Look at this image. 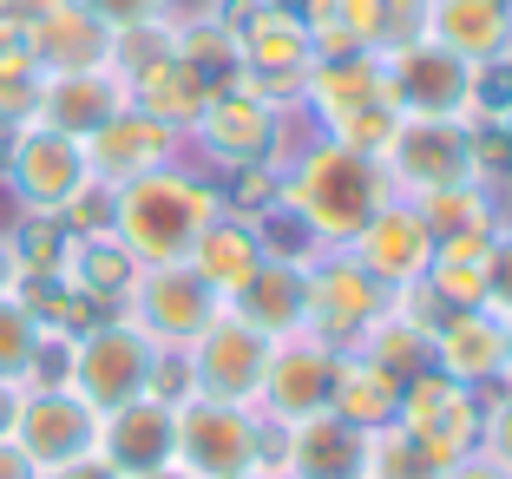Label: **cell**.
I'll return each instance as SVG.
<instances>
[{"label": "cell", "instance_id": "cb8c5ba5", "mask_svg": "<svg viewBox=\"0 0 512 479\" xmlns=\"http://www.w3.org/2000/svg\"><path fill=\"white\" fill-rule=\"evenodd\" d=\"M171 40H178V33H171ZM211 92H217V86L197 73L191 60H178V46H171L165 60H151L145 73L125 79V99H132L138 112H151L158 125H171V132H191L197 112L211 105Z\"/></svg>", "mask_w": 512, "mask_h": 479}, {"label": "cell", "instance_id": "816d5d0a", "mask_svg": "<svg viewBox=\"0 0 512 479\" xmlns=\"http://www.w3.org/2000/svg\"><path fill=\"white\" fill-rule=\"evenodd\" d=\"M499 73H506V86H512V46H506V60H499Z\"/></svg>", "mask_w": 512, "mask_h": 479}, {"label": "cell", "instance_id": "4dcf8cb0", "mask_svg": "<svg viewBox=\"0 0 512 479\" xmlns=\"http://www.w3.org/2000/svg\"><path fill=\"white\" fill-rule=\"evenodd\" d=\"M14 296L27 302V315L40 322L46 335H66V342H73V335L86 329V322H99V309H92V302L79 296V289L66 283V276H20Z\"/></svg>", "mask_w": 512, "mask_h": 479}, {"label": "cell", "instance_id": "74e56055", "mask_svg": "<svg viewBox=\"0 0 512 479\" xmlns=\"http://www.w3.org/2000/svg\"><path fill=\"white\" fill-rule=\"evenodd\" d=\"M480 460H493L499 473H512V388L499 394V401H486L480 407Z\"/></svg>", "mask_w": 512, "mask_h": 479}, {"label": "cell", "instance_id": "7402d4cb", "mask_svg": "<svg viewBox=\"0 0 512 479\" xmlns=\"http://www.w3.org/2000/svg\"><path fill=\"white\" fill-rule=\"evenodd\" d=\"M230 315H243L256 335H270V342H283V335H302V315H309V270H296V263H256V276L237 289V296L224 302Z\"/></svg>", "mask_w": 512, "mask_h": 479}, {"label": "cell", "instance_id": "d590c367", "mask_svg": "<svg viewBox=\"0 0 512 479\" xmlns=\"http://www.w3.org/2000/svg\"><path fill=\"white\" fill-rule=\"evenodd\" d=\"M362 479H440V466L427 460L414 440L401 434V427H381V434H368V466Z\"/></svg>", "mask_w": 512, "mask_h": 479}, {"label": "cell", "instance_id": "836d02e7", "mask_svg": "<svg viewBox=\"0 0 512 479\" xmlns=\"http://www.w3.org/2000/svg\"><path fill=\"white\" fill-rule=\"evenodd\" d=\"M40 348H46V329L27 315V302L0 296V381H20L27 388L33 368H40Z\"/></svg>", "mask_w": 512, "mask_h": 479}, {"label": "cell", "instance_id": "83f0119b", "mask_svg": "<svg viewBox=\"0 0 512 479\" xmlns=\"http://www.w3.org/2000/svg\"><path fill=\"white\" fill-rule=\"evenodd\" d=\"M329 414L348 420L355 434H381V427H394V414H401V388H394L368 355H335Z\"/></svg>", "mask_w": 512, "mask_h": 479}, {"label": "cell", "instance_id": "4316f807", "mask_svg": "<svg viewBox=\"0 0 512 479\" xmlns=\"http://www.w3.org/2000/svg\"><path fill=\"white\" fill-rule=\"evenodd\" d=\"M60 276H66V283H73L99 315H119L125 296H132V283H138V263H132V250H125V243L106 230V237H73Z\"/></svg>", "mask_w": 512, "mask_h": 479}, {"label": "cell", "instance_id": "f6af8a7d", "mask_svg": "<svg viewBox=\"0 0 512 479\" xmlns=\"http://www.w3.org/2000/svg\"><path fill=\"white\" fill-rule=\"evenodd\" d=\"M20 394H27V388H20V381H0V440L14 434V414H20Z\"/></svg>", "mask_w": 512, "mask_h": 479}, {"label": "cell", "instance_id": "e0dca14e", "mask_svg": "<svg viewBox=\"0 0 512 479\" xmlns=\"http://www.w3.org/2000/svg\"><path fill=\"white\" fill-rule=\"evenodd\" d=\"M112 112H125V79L112 66H79V73H46L40 79V99H33L27 125H46V132H66V138L86 145Z\"/></svg>", "mask_w": 512, "mask_h": 479}, {"label": "cell", "instance_id": "9c48e42d", "mask_svg": "<svg viewBox=\"0 0 512 479\" xmlns=\"http://www.w3.org/2000/svg\"><path fill=\"white\" fill-rule=\"evenodd\" d=\"M270 335H256L243 315H217L211 329L184 348V368H191V394L197 401H230V407H256L263 388V368H270Z\"/></svg>", "mask_w": 512, "mask_h": 479}, {"label": "cell", "instance_id": "ee69618b", "mask_svg": "<svg viewBox=\"0 0 512 479\" xmlns=\"http://www.w3.org/2000/svg\"><path fill=\"white\" fill-rule=\"evenodd\" d=\"M53 0H0V20H14V27H33Z\"/></svg>", "mask_w": 512, "mask_h": 479}, {"label": "cell", "instance_id": "ab89813d", "mask_svg": "<svg viewBox=\"0 0 512 479\" xmlns=\"http://www.w3.org/2000/svg\"><path fill=\"white\" fill-rule=\"evenodd\" d=\"M486 302L512 309V224L493 230V250H486Z\"/></svg>", "mask_w": 512, "mask_h": 479}, {"label": "cell", "instance_id": "db71d44e", "mask_svg": "<svg viewBox=\"0 0 512 479\" xmlns=\"http://www.w3.org/2000/svg\"><path fill=\"white\" fill-rule=\"evenodd\" d=\"M276 479H283V473H276Z\"/></svg>", "mask_w": 512, "mask_h": 479}, {"label": "cell", "instance_id": "c3c4849f", "mask_svg": "<svg viewBox=\"0 0 512 479\" xmlns=\"http://www.w3.org/2000/svg\"><path fill=\"white\" fill-rule=\"evenodd\" d=\"M499 132H506V138H512V99H506V105H499Z\"/></svg>", "mask_w": 512, "mask_h": 479}, {"label": "cell", "instance_id": "ac0fdd59", "mask_svg": "<svg viewBox=\"0 0 512 479\" xmlns=\"http://www.w3.org/2000/svg\"><path fill=\"white\" fill-rule=\"evenodd\" d=\"M171 453H178V407H171V401L138 394V401L112 407V414L99 420V460H112L125 479L165 473Z\"/></svg>", "mask_w": 512, "mask_h": 479}, {"label": "cell", "instance_id": "2e32d148", "mask_svg": "<svg viewBox=\"0 0 512 479\" xmlns=\"http://www.w3.org/2000/svg\"><path fill=\"white\" fill-rule=\"evenodd\" d=\"M178 145H184V132H171V125H158L151 112H138L132 99H125V112H112L99 132L86 138V171L99 184H132V178H145V171H158V165H178Z\"/></svg>", "mask_w": 512, "mask_h": 479}, {"label": "cell", "instance_id": "484cf974", "mask_svg": "<svg viewBox=\"0 0 512 479\" xmlns=\"http://www.w3.org/2000/svg\"><path fill=\"white\" fill-rule=\"evenodd\" d=\"M394 99L388 92V53H335V60L309 66V92L302 105H316V119H335V112H355V105Z\"/></svg>", "mask_w": 512, "mask_h": 479}, {"label": "cell", "instance_id": "30bf717a", "mask_svg": "<svg viewBox=\"0 0 512 479\" xmlns=\"http://www.w3.org/2000/svg\"><path fill=\"white\" fill-rule=\"evenodd\" d=\"M0 165H7V184H14L20 210H40V217H60L73 204V191L92 178L79 138L46 132V125H14L7 145H0Z\"/></svg>", "mask_w": 512, "mask_h": 479}, {"label": "cell", "instance_id": "52a82bcc", "mask_svg": "<svg viewBox=\"0 0 512 479\" xmlns=\"http://www.w3.org/2000/svg\"><path fill=\"white\" fill-rule=\"evenodd\" d=\"M125 322L151 335L158 348H191L197 335L224 315V296H217L191 263H165V270H138L132 296H125Z\"/></svg>", "mask_w": 512, "mask_h": 479}, {"label": "cell", "instance_id": "1f68e13d", "mask_svg": "<svg viewBox=\"0 0 512 479\" xmlns=\"http://www.w3.org/2000/svg\"><path fill=\"white\" fill-rule=\"evenodd\" d=\"M322 132H329V145H348V151H362V158H388L394 132H401V105H394V99L355 105V112L322 119Z\"/></svg>", "mask_w": 512, "mask_h": 479}, {"label": "cell", "instance_id": "f1b7e54d", "mask_svg": "<svg viewBox=\"0 0 512 479\" xmlns=\"http://www.w3.org/2000/svg\"><path fill=\"white\" fill-rule=\"evenodd\" d=\"M414 210L427 217L434 243H447V237H493V230H499V197L486 191L480 178H467V184H447V191H427V197H414Z\"/></svg>", "mask_w": 512, "mask_h": 479}, {"label": "cell", "instance_id": "f5cc1de1", "mask_svg": "<svg viewBox=\"0 0 512 479\" xmlns=\"http://www.w3.org/2000/svg\"><path fill=\"white\" fill-rule=\"evenodd\" d=\"M237 479H276V473H263V466H256V473H237Z\"/></svg>", "mask_w": 512, "mask_h": 479}, {"label": "cell", "instance_id": "b9f144b4", "mask_svg": "<svg viewBox=\"0 0 512 479\" xmlns=\"http://www.w3.org/2000/svg\"><path fill=\"white\" fill-rule=\"evenodd\" d=\"M0 479H40V466L20 453V440H14V434L0 440Z\"/></svg>", "mask_w": 512, "mask_h": 479}, {"label": "cell", "instance_id": "3957f363", "mask_svg": "<svg viewBox=\"0 0 512 479\" xmlns=\"http://www.w3.org/2000/svg\"><path fill=\"white\" fill-rule=\"evenodd\" d=\"M151 368H158V342L125 315H99L66 342V388L92 401L99 414L151 394Z\"/></svg>", "mask_w": 512, "mask_h": 479}, {"label": "cell", "instance_id": "4fadbf2b", "mask_svg": "<svg viewBox=\"0 0 512 479\" xmlns=\"http://www.w3.org/2000/svg\"><path fill=\"white\" fill-rule=\"evenodd\" d=\"M329 388H335V348H322L316 335H283L270 348L263 388H256V414L276 427L329 414Z\"/></svg>", "mask_w": 512, "mask_h": 479}, {"label": "cell", "instance_id": "44dd1931", "mask_svg": "<svg viewBox=\"0 0 512 479\" xmlns=\"http://www.w3.org/2000/svg\"><path fill=\"white\" fill-rule=\"evenodd\" d=\"M434 368L467 388L499 381V309H440L434 315Z\"/></svg>", "mask_w": 512, "mask_h": 479}, {"label": "cell", "instance_id": "603a6c76", "mask_svg": "<svg viewBox=\"0 0 512 479\" xmlns=\"http://www.w3.org/2000/svg\"><path fill=\"white\" fill-rule=\"evenodd\" d=\"M27 46H33V60H40V73H79V66H106L112 27L92 20L79 0H53L27 27Z\"/></svg>", "mask_w": 512, "mask_h": 479}, {"label": "cell", "instance_id": "f35d334b", "mask_svg": "<svg viewBox=\"0 0 512 479\" xmlns=\"http://www.w3.org/2000/svg\"><path fill=\"white\" fill-rule=\"evenodd\" d=\"M92 20H106L112 33L119 27H145V20H165L171 14V0H79Z\"/></svg>", "mask_w": 512, "mask_h": 479}, {"label": "cell", "instance_id": "e575fe53", "mask_svg": "<svg viewBox=\"0 0 512 479\" xmlns=\"http://www.w3.org/2000/svg\"><path fill=\"white\" fill-rule=\"evenodd\" d=\"M7 243H14L20 276H60V270H66V250H73L66 224H60V217H40V210H27Z\"/></svg>", "mask_w": 512, "mask_h": 479}, {"label": "cell", "instance_id": "ffe728a7", "mask_svg": "<svg viewBox=\"0 0 512 479\" xmlns=\"http://www.w3.org/2000/svg\"><path fill=\"white\" fill-rule=\"evenodd\" d=\"M427 40L467 66H499L512 46V0H427Z\"/></svg>", "mask_w": 512, "mask_h": 479}, {"label": "cell", "instance_id": "60d3db41", "mask_svg": "<svg viewBox=\"0 0 512 479\" xmlns=\"http://www.w3.org/2000/svg\"><path fill=\"white\" fill-rule=\"evenodd\" d=\"M40 479H125L112 460H99V453H86V460H66V466H53V473H40Z\"/></svg>", "mask_w": 512, "mask_h": 479}, {"label": "cell", "instance_id": "ba28073f", "mask_svg": "<svg viewBox=\"0 0 512 479\" xmlns=\"http://www.w3.org/2000/svg\"><path fill=\"white\" fill-rule=\"evenodd\" d=\"M388 92L401 119H473L480 66H467L440 40H407L388 53Z\"/></svg>", "mask_w": 512, "mask_h": 479}, {"label": "cell", "instance_id": "f907efd6", "mask_svg": "<svg viewBox=\"0 0 512 479\" xmlns=\"http://www.w3.org/2000/svg\"><path fill=\"white\" fill-rule=\"evenodd\" d=\"M145 479H191L184 466H165V473H145Z\"/></svg>", "mask_w": 512, "mask_h": 479}, {"label": "cell", "instance_id": "8fae6325", "mask_svg": "<svg viewBox=\"0 0 512 479\" xmlns=\"http://www.w3.org/2000/svg\"><path fill=\"white\" fill-rule=\"evenodd\" d=\"M99 407L79 401L66 381H46V388H27L20 394V414H14V440L20 453H27L40 473H53V466L66 460H86V453H99Z\"/></svg>", "mask_w": 512, "mask_h": 479}, {"label": "cell", "instance_id": "277c9868", "mask_svg": "<svg viewBox=\"0 0 512 479\" xmlns=\"http://www.w3.org/2000/svg\"><path fill=\"white\" fill-rule=\"evenodd\" d=\"M394 296L401 289L375 283L348 250H329L322 263H309V315H302V335H316L335 355H355L375 335V322L394 315Z\"/></svg>", "mask_w": 512, "mask_h": 479}, {"label": "cell", "instance_id": "d6a6232c", "mask_svg": "<svg viewBox=\"0 0 512 479\" xmlns=\"http://www.w3.org/2000/svg\"><path fill=\"white\" fill-rule=\"evenodd\" d=\"M171 46H178V60H191L211 86H230V79H237V33L217 27L211 14L204 20H178V40Z\"/></svg>", "mask_w": 512, "mask_h": 479}, {"label": "cell", "instance_id": "7c38bea8", "mask_svg": "<svg viewBox=\"0 0 512 479\" xmlns=\"http://www.w3.org/2000/svg\"><path fill=\"white\" fill-rule=\"evenodd\" d=\"M467 125H473V119H401L388 158H381L388 184H394V191H407V197H427V191H447V184H467V178H473Z\"/></svg>", "mask_w": 512, "mask_h": 479}, {"label": "cell", "instance_id": "7a4b0ae2", "mask_svg": "<svg viewBox=\"0 0 512 479\" xmlns=\"http://www.w3.org/2000/svg\"><path fill=\"white\" fill-rule=\"evenodd\" d=\"M388 197H394V184L381 171V158H362V151L329 145V138L316 151H302V165L283 184V204H296L329 250H348Z\"/></svg>", "mask_w": 512, "mask_h": 479}, {"label": "cell", "instance_id": "8992f818", "mask_svg": "<svg viewBox=\"0 0 512 479\" xmlns=\"http://www.w3.org/2000/svg\"><path fill=\"white\" fill-rule=\"evenodd\" d=\"M394 427H401V434L414 440L440 473H447L453 460H467V453L480 447V394H473L467 381L427 368V375H414L401 388V414H394Z\"/></svg>", "mask_w": 512, "mask_h": 479}, {"label": "cell", "instance_id": "f546056e", "mask_svg": "<svg viewBox=\"0 0 512 479\" xmlns=\"http://www.w3.org/2000/svg\"><path fill=\"white\" fill-rule=\"evenodd\" d=\"M355 355H368L381 375L394 381V388H407L414 375H427V368H434V335H427V322H414L407 309H394L388 322H375V335H368Z\"/></svg>", "mask_w": 512, "mask_h": 479}, {"label": "cell", "instance_id": "5bb4252c", "mask_svg": "<svg viewBox=\"0 0 512 479\" xmlns=\"http://www.w3.org/2000/svg\"><path fill=\"white\" fill-rule=\"evenodd\" d=\"M348 256H355L375 283L414 289L427 276V263H434V230H427V217L414 210V197H388V204L368 217L362 237L348 243Z\"/></svg>", "mask_w": 512, "mask_h": 479}, {"label": "cell", "instance_id": "7bdbcfd3", "mask_svg": "<svg viewBox=\"0 0 512 479\" xmlns=\"http://www.w3.org/2000/svg\"><path fill=\"white\" fill-rule=\"evenodd\" d=\"M440 479H512V473H499L493 460H480V453H467V460H453Z\"/></svg>", "mask_w": 512, "mask_h": 479}, {"label": "cell", "instance_id": "bcb514c9", "mask_svg": "<svg viewBox=\"0 0 512 479\" xmlns=\"http://www.w3.org/2000/svg\"><path fill=\"white\" fill-rule=\"evenodd\" d=\"M20 289V263H14V243L0 237V296H14Z\"/></svg>", "mask_w": 512, "mask_h": 479}, {"label": "cell", "instance_id": "9a60e30c", "mask_svg": "<svg viewBox=\"0 0 512 479\" xmlns=\"http://www.w3.org/2000/svg\"><path fill=\"white\" fill-rule=\"evenodd\" d=\"M191 132H197V145H204V158H217L224 171L270 165L276 158V105H263L243 86H217Z\"/></svg>", "mask_w": 512, "mask_h": 479}, {"label": "cell", "instance_id": "8d00e7d4", "mask_svg": "<svg viewBox=\"0 0 512 479\" xmlns=\"http://www.w3.org/2000/svg\"><path fill=\"white\" fill-rule=\"evenodd\" d=\"M60 224H66V237H106L112 230V184L86 178L73 191V204L60 210Z\"/></svg>", "mask_w": 512, "mask_h": 479}, {"label": "cell", "instance_id": "681fc988", "mask_svg": "<svg viewBox=\"0 0 512 479\" xmlns=\"http://www.w3.org/2000/svg\"><path fill=\"white\" fill-rule=\"evenodd\" d=\"M263 7H289V14H302V7H309V0H263Z\"/></svg>", "mask_w": 512, "mask_h": 479}, {"label": "cell", "instance_id": "6da1fadb", "mask_svg": "<svg viewBox=\"0 0 512 479\" xmlns=\"http://www.w3.org/2000/svg\"><path fill=\"white\" fill-rule=\"evenodd\" d=\"M217 210H224V191L211 178L184 165H158L112 191V237L132 250L138 270H165V263L191 256V243L204 237Z\"/></svg>", "mask_w": 512, "mask_h": 479}, {"label": "cell", "instance_id": "5b68a950", "mask_svg": "<svg viewBox=\"0 0 512 479\" xmlns=\"http://www.w3.org/2000/svg\"><path fill=\"white\" fill-rule=\"evenodd\" d=\"M270 427L256 407L230 401H178V453L171 466H184L191 479H237V473H270Z\"/></svg>", "mask_w": 512, "mask_h": 479}, {"label": "cell", "instance_id": "7dc6e473", "mask_svg": "<svg viewBox=\"0 0 512 479\" xmlns=\"http://www.w3.org/2000/svg\"><path fill=\"white\" fill-rule=\"evenodd\" d=\"M499 375L512 381V309H499Z\"/></svg>", "mask_w": 512, "mask_h": 479}, {"label": "cell", "instance_id": "d4e9b609", "mask_svg": "<svg viewBox=\"0 0 512 479\" xmlns=\"http://www.w3.org/2000/svg\"><path fill=\"white\" fill-rule=\"evenodd\" d=\"M184 263H191V270L230 302L256 276V263H263V237H256V224L243 217V210H217L211 224H204V237L191 243V256H184Z\"/></svg>", "mask_w": 512, "mask_h": 479}, {"label": "cell", "instance_id": "d6986e66", "mask_svg": "<svg viewBox=\"0 0 512 479\" xmlns=\"http://www.w3.org/2000/svg\"><path fill=\"white\" fill-rule=\"evenodd\" d=\"M362 466H368V434H355L335 414L283 427V447L270 453V473L283 479H362Z\"/></svg>", "mask_w": 512, "mask_h": 479}]
</instances>
